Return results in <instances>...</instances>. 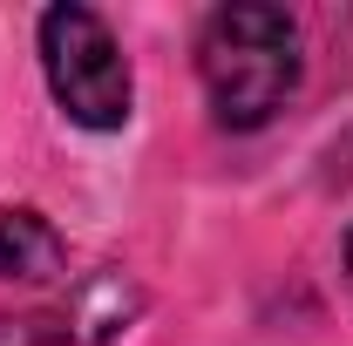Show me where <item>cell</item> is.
<instances>
[{
  "mask_svg": "<svg viewBox=\"0 0 353 346\" xmlns=\"http://www.w3.org/2000/svg\"><path fill=\"white\" fill-rule=\"evenodd\" d=\"M197 82L211 102V123L231 136L272 130L306 82V34L285 7L231 0L211 7L197 28Z\"/></svg>",
  "mask_w": 353,
  "mask_h": 346,
  "instance_id": "6da1fadb",
  "label": "cell"
},
{
  "mask_svg": "<svg viewBox=\"0 0 353 346\" xmlns=\"http://www.w3.org/2000/svg\"><path fill=\"white\" fill-rule=\"evenodd\" d=\"M34 54H41V75H48V95H54V109L88 136H116L130 130L136 116V68L123 41H116V28L82 7V0H54L41 7V21H34Z\"/></svg>",
  "mask_w": 353,
  "mask_h": 346,
  "instance_id": "7a4b0ae2",
  "label": "cell"
},
{
  "mask_svg": "<svg viewBox=\"0 0 353 346\" xmlns=\"http://www.w3.org/2000/svg\"><path fill=\"white\" fill-rule=\"evenodd\" d=\"M143 305H150V292L136 285V272L95 265V272H82V278L68 285L61 333H68V346H116L136 319H143Z\"/></svg>",
  "mask_w": 353,
  "mask_h": 346,
  "instance_id": "3957f363",
  "label": "cell"
},
{
  "mask_svg": "<svg viewBox=\"0 0 353 346\" xmlns=\"http://www.w3.org/2000/svg\"><path fill=\"white\" fill-rule=\"evenodd\" d=\"M0 278H14V285L68 278V238L54 231L48 211H34V204H0Z\"/></svg>",
  "mask_w": 353,
  "mask_h": 346,
  "instance_id": "277c9868",
  "label": "cell"
},
{
  "mask_svg": "<svg viewBox=\"0 0 353 346\" xmlns=\"http://www.w3.org/2000/svg\"><path fill=\"white\" fill-rule=\"evenodd\" d=\"M0 346H68L61 312H21V319H0Z\"/></svg>",
  "mask_w": 353,
  "mask_h": 346,
  "instance_id": "5b68a950",
  "label": "cell"
},
{
  "mask_svg": "<svg viewBox=\"0 0 353 346\" xmlns=\"http://www.w3.org/2000/svg\"><path fill=\"white\" fill-rule=\"evenodd\" d=\"M347 292H353V231H347Z\"/></svg>",
  "mask_w": 353,
  "mask_h": 346,
  "instance_id": "8992f818",
  "label": "cell"
}]
</instances>
